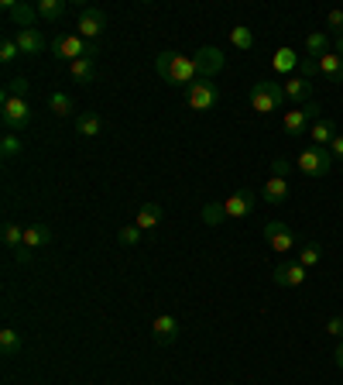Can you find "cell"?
I'll return each instance as SVG.
<instances>
[{
  "label": "cell",
  "mask_w": 343,
  "mask_h": 385,
  "mask_svg": "<svg viewBox=\"0 0 343 385\" xmlns=\"http://www.w3.org/2000/svg\"><path fill=\"white\" fill-rule=\"evenodd\" d=\"M52 56L58 58V62H76V58H96V41H86V38H79L76 31L73 35H58L56 41H52V48H48Z\"/></svg>",
  "instance_id": "1"
},
{
  "label": "cell",
  "mask_w": 343,
  "mask_h": 385,
  "mask_svg": "<svg viewBox=\"0 0 343 385\" xmlns=\"http://www.w3.org/2000/svg\"><path fill=\"white\" fill-rule=\"evenodd\" d=\"M295 169H299L302 175H309V179H323V175H329V169H333V155H329V148L309 145L305 152H299Z\"/></svg>",
  "instance_id": "2"
},
{
  "label": "cell",
  "mask_w": 343,
  "mask_h": 385,
  "mask_svg": "<svg viewBox=\"0 0 343 385\" xmlns=\"http://www.w3.org/2000/svg\"><path fill=\"white\" fill-rule=\"evenodd\" d=\"M320 120V103H302V107H292V111H285V117H282V128H285V135L292 138H302L309 135V128Z\"/></svg>",
  "instance_id": "3"
},
{
  "label": "cell",
  "mask_w": 343,
  "mask_h": 385,
  "mask_svg": "<svg viewBox=\"0 0 343 385\" xmlns=\"http://www.w3.org/2000/svg\"><path fill=\"white\" fill-rule=\"evenodd\" d=\"M0 120H4V128L7 131H24L28 124H31V107H28V100H18V96H4L0 93Z\"/></svg>",
  "instance_id": "4"
},
{
  "label": "cell",
  "mask_w": 343,
  "mask_h": 385,
  "mask_svg": "<svg viewBox=\"0 0 343 385\" xmlns=\"http://www.w3.org/2000/svg\"><path fill=\"white\" fill-rule=\"evenodd\" d=\"M199 79V69H196V58L192 56H172V66H169V73H165V83L169 86H186L189 90L192 83Z\"/></svg>",
  "instance_id": "5"
},
{
  "label": "cell",
  "mask_w": 343,
  "mask_h": 385,
  "mask_svg": "<svg viewBox=\"0 0 343 385\" xmlns=\"http://www.w3.org/2000/svg\"><path fill=\"white\" fill-rule=\"evenodd\" d=\"M220 100V90L213 86V79H196L189 90H186V103L192 111H213Z\"/></svg>",
  "instance_id": "6"
},
{
  "label": "cell",
  "mask_w": 343,
  "mask_h": 385,
  "mask_svg": "<svg viewBox=\"0 0 343 385\" xmlns=\"http://www.w3.org/2000/svg\"><path fill=\"white\" fill-rule=\"evenodd\" d=\"M103 31H107V14H103L100 7H86V11L76 18V35L79 38L96 41Z\"/></svg>",
  "instance_id": "7"
},
{
  "label": "cell",
  "mask_w": 343,
  "mask_h": 385,
  "mask_svg": "<svg viewBox=\"0 0 343 385\" xmlns=\"http://www.w3.org/2000/svg\"><path fill=\"white\" fill-rule=\"evenodd\" d=\"M258 192L254 190H241V192H230L227 200H223V210H227V220H244V217H250L254 213V207H258Z\"/></svg>",
  "instance_id": "8"
},
{
  "label": "cell",
  "mask_w": 343,
  "mask_h": 385,
  "mask_svg": "<svg viewBox=\"0 0 343 385\" xmlns=\"http://www.w3.org/2000/svg\"><path fill=\"white\" fill-rule=\"evenodd\" d=\"M265 241L271 251H278V255H285V251L295 248V231L282 224V220H268L265 224Z\"/></svg>",
  "instance_id": "9"
},
{
  "label": "cell",
  "mask_w": 343,
  "mask_h": 385,
  "mask_svg": "<svg viewBox=\"0 0 343 385\" xmlns=\"http://www.w3.org/2000/svg\"><path fill=\"white\" fill-rule=\"evenodd\" d=\"M4 11H7V18H11V24L18 28V31H24V28H38V7H31V4H24V0H4Z\"/></svg>",
  "instance_id": "10"
},
{
  "label": "cell",
  "mask_w": 343,
  "mask_h": 385,
  "mask_svg": "<svg viewBox=\"0 0 343 385\" xmlns=\"http://www.w3.org/2000/svg\"><path fill=\"white\" fill-rule=\"evenodd\" d=\"M271 279H275V286H282V289H299V286H305L309 269H302L299 262H282V265H275Z\"/></svg>",
  "instance_id": "11"
},
{
  "label": "cell",
  "mask_w": 343,
  "mask_h": 385,
  "mask_svg": "<svg viewBox=\"0 0 343 385\" xmlns=\"http://www.w3.org/2000/svg\"><path fill=\"white\" fill-rule=\"evenodd\" d=\"M192 58H196L199 79H213L216 73H220V69H223V62H227V58H223V52H220L216 45H203V48H199V52H196Z\"/></svg>",
  "instance_id": "12"
},
{
  "label": "cell",
  "mask_w": 343,
  "mask_h": 385,
  "mask_svg": "<svg viewBox=\"0 0 343 385\" xmlns=\"http://www.w3.org/2000/svg\"><path fill=\"white\" fill-rule=\"evenodd\" d=\"M14 41H18L21 56H41L45 48H52V45L45 41V35H41V28H24V31L14 35Z\"/></svg>",
  "instance_id": "13"
},
{
  "label": "cell",
  "mask_w": 343,
  "mask_h": 385,
  "mask_svg": "<svg viewBox=\"0 0 343 385\" xmlns=\"http://www.w3.org/2000/svg\"><path fill=\"white\" fill-rule=\"evenodd\" d=\"M250 111H258V114L278 111V100H275V93H271V83H268V79H261V83L250 86Z\"/></svg>",
  "instance_id": "14"
},
{
  "label": "cell",
  "mask_w": 343,
  "mask_h": 385,
  "mask_svg": "<svg viewBox=\"0 0 343 385\" xmlns=\"http://www.w3.org/2000/svg\"><path fill=\"white\" fill-rule=\"evenodd\" d=\"M288 192H292L288 179H282V175H268L258 196H261L265 203H271V207H278V203H285V200H288Z\"/></svg>",
  "instance_id": "15"
},
{
  "label": "cell",
  "mask_w": 343,
  "mask_h": 385,
  "mask_svg": "<svg viewBox=\"0 0 343 385\" xmlns=\"http://www.w3.org/2000/svg\"><path fill=\"white\" fill-rule=\"evenodd\" d=\"M285 96L295 103V107H302V103H309L312 100V79H305V76H288L285 83Z\"/></svg>",
  "instance_id": "16"
},
{
  "label": "cell",
  "mask_w": 343,
  "mask_h": 385,
  "mask_svg": "<svg viewBox=\"0 0 343 385\" xmlns=\"http://www.w3.org/2000/svg\"><path fill=\"white\" fill-rule=\"evenodd\" d=\"M152 334H154L158 344H172V341L179 337V320H175L172 313H158L154 324H152Z\"/></svg>",
  "instance_id": "17"
},
{
  "label": "cell",
  "mask_w": 343,
  "mask_h": 385,
  "mask_svg": "<svg viewBox=\"0 0 343 385\" xmlns=\"http://www.w3.org/2000/svg\"><path fill=\"white\" fill-rule=\"evenodd\" d=\"M337 135H340V131H337V124H333V120H326V117H320V120L309 128V141H312L316 148H329V141H333Z\"/></svg>",
  "instance_id": "18"
},
{
  "label": "cell",
  "mask_w": 343,
  "mask_h": 385,
  "mask_svg": "<svg viewBox=\"0 0 343 385\" xmlns=\"http://www.w3.org/2000/svg\"><path fill=\"white\" fill-rule=\"evenodd\" d=\"M76 131L83 138H100L103 135V117L93 111H83V114H76Z\"/></svg>",
  "instance_id": "19"
},
{
  "label": "cell",
  "mask_w": 343,
  "mask_h": 385,
  "mask_svg": "<svg viewBox=\"0 0 343 385\" xmlns=\"http://www.w3.org/2000/svg\"><path fill=\"white\" fill-rule=\"evenodd\" d=\"M162 217H165V210H162L158 203H144V207L137 210V217H134V224H137L141 231H154V227L162 224Z\"/></svg>",
  "instance_id": "20"
},
{
  "label": "cell",
  "mask_w": 343,
  "mask_h": 385,
  "mask_svg": "<svg viewBox=\"0 0 343 385\" xmlns=\"http://www.w3.org/2000/svg\"><path fill=\"white\" fill-rule=\"evenodd\" d=\"M299 62L302 58L295 56L292 48H278L275 58H271V66H275V73H285V76H295V69H299Z\"/></svg>",
  "instance_id": "21"
},
{
  "label": "cell",
  "mask_w": 343,
  "mask_h": 385,
  "mask_svg": "<svg viewBox=\"0 0 343 385\" xmlns=\"http://www.w3.org/2000/svg\"><path fill=\"white\" fill-rule=\"evenodd\" d=\"M35 7H38V18L48 21V24H56L58 18H65V11H69L65 0H38Z\"/></svg>",
  "instance_id": "22"
},
{
  "label": "cell",
  "mask_w": 343,
  "mask_h": 385,
  "mask_svg": "<svg viewBox=\"0 0 343 385\" xmlns=\"http://www.w3.org/2000/svg\"><path fill=\"white\" fill-rule=\"evenodd\" d=\"M48 241H52V231H48L45 224H28V227H24V248H31V251L45 248Z\"/></svg>",
  "instance_id": "23"
},
{
  "label": "cell",
  "mask_w": 343,
  "mask_h": 385,
  "mask_svg": "<svg viewBox=\"0 0 343 385\" xmlns=\"http://www.w3.org/2000/svg\"><path fill=\"white\" fill-rule=\"evenodd\" d=\"M326 52H329V35H326V31H309V35H305V56L323 58Z\"/></svg>",
  "instance_id": "24"
},
{
  "label": "cell",
  "mask_w": 343,
  "mask_h": 385,
  "mask_svg": "<svg viewBox=\"0 0 343 385\" xmlns=\"http://www.w3.org/2000/svg\"><path fill=\"white\" fill-rule=\"evenodd\" d=\"M295 262H299L302 269H312V265L323 262V248H320L316 241H305L302 248H295Z\"/></svg>",
  "instance_id": "25"
},
{
  "label": "cell",
  "mask_w": 343,
  "mask_h": 385,
  "mask_svg": "<svg viewBox=\"0 0 343 385\" xmlns=\"http://www.w3.org/2000/svg\"><path fill=\"white\" fill-rule=\"evenodd\" d=\"M69 73H73V79H76V83H83V86H86V83H93L96 79V58H76V62H73V66H69Z\"/></svg>",
  "instance_id": "26"
},
{
  "label": "cell",
  "mask_w": 343,
  "mask_h": 385,
  "mask_svg": "<svg viewBox=\"0 0 343 385\" xmlns=\"http://www.w3.org/2000/svg\"><path fill=\"white\" fill-rule=\"evenodd\" d=\"M320 73H323L326 79H333V83H343V58L337 56V52H326V56L320 58Z\"/></svg>",
  "instance_id": "27"
},
{
  "label": "cell",
  "mask_w": 343,
  "mask_h": 385,
  "mask_svg": "<svg viewBox=\"0 0 343 385\" xmlns=\"http://www.w3.org/2000/svg\"><path fill=\"white\" fill-rule=\"evenodd\" d=\"M0 351H4V358H14L21 351V330H14V327L0 330Z\"/></svg>",
  "instance_id": "28"
},
{
  "label": "cell",
  "mask_w": 343,
  "mask_h": 385,
  "mask_svg": "<svg viewBox=\"0 0 343 385\" xmlns=\"http://www.w3.org/2000/svg\"><path fill=\"white\" fill-rule=\"evenodd\" d=\"M48 111H52L56 117H69L73 111H76V103H73V96H69V93H62V90H58V93L48 96Z\"/></svg>",
  "instance_id": "29"
},
{
  "label": "cell",
  "mask_w": 343,
  "mask_h": 385,
  "mask_svg": "<svg viewBox=\"0 0 343 385\" xmlns=\"http://www.w3.org/2000/svg\"><path fill=\"white\" fill-rule=\"evenodd\" d=\"M24 152V145H21V135L18 131H7V135L0 138V155L11 162V158H18V155Z\"/></svg>",
  "instance_id": "30"
},
{
  "label": "cell",
  "mask_w": 343,
  "mask_h": 385,
  "mask_svg": "<svg viewBox=\"0 0 343 385\" xmlns=\"http://www.w3.org/2000/svg\"><path fill=\"white\" fill-rule=\"evenodd\" d=\"M230 45H233V48H241V52L254 48V31H250V28H244V24L230 28Z\"/></svg>",
  "instance_id": "31"
},
{
  "label": "cell",
  "mask_w": 343,
  "mask_h": 385,
  "mask_svg": "<svg viewBox=\"0 0 343 385\" xmlns=\"http://www.w3.org/2000/svg\"><path fill=\"white\" fill-rule=\"evenodd\" d=\"M141 237H144V231H141L137 224H127V227H120V231H117L120 248H137V245H141Z\"/></svg>",
  "instance_id": "32"
},
{
  "label": "cell",
  "mask_w": 343,
  "mask_h": 385,
  "mask_svg": "<svg viewBox=\"0 0 343 385\" xmlns=\"http://www.w3.org/2000/svg\"><path fill=\"white\" fill-rule=\"evenodd\" d=\"M223 220H227L223 203H206V207H203V224H206V227H220Z\"/></svg>",
  "instance_id": "33"
},
{
  "label": "cell",
  "mask_w": 343,
  "mask_h": 385,
  "mask_svg": "<svg viewBox=\"0 0 343 385\" xmlns=\"http://www.w3.org/2000/svg\"><path fill=\"white\" fill-rule=\"evenodd\" d=\"M4 245H7V248H24V227H18V224H11V220H7V224H4Z\"/></svg>",
  "instance_id": "34"
},
{
  "label": "cell",
  "mask_w": 343,
  "mask_h": 385,
  "mask_svg": "<svg viewBox=\"0 0 343 385\" xmlns=\"http://www.w3.org/2000/svg\"><path fill=\"white\" fill-rule=\"evenodd\" d=\"M28 90H31V83H28L24 76H14L11 83H7V86H4V96H18V100H24V96H28Z\"/></svg>",
  "instance_id": "35"
},
{
  "label": "cell",
  "mask_w": 343,
  "mask_h": 385,
  "mask_svg": "<svg viewBox=\"0 0 343 385\" xmlns=\"http://www.w3.org/2000/svg\"><path fill=\"white\" fill-rule=\"evenodd\" d=\"M18 56H21L18 41H14V38H4V41H0V62H14Z\"/></svg>",
  "instance_id": "36"
},
{
  "label": "cell",
  "mask_w": 343,
  "mask_h": 385,
  "mask_svg": "<svg viewBox=\"0 0 343 385\" xmlns=\"http://www.w3.org/2000/svg\"><path fill=\"white\" fill-rule=\"evenodd\" d=\"M326 28L329 31H337V38L343 35V7H333L329 14H326Z\"/></svg>",
  "instance_id": "37"
},
{
  "label": "cell",
  "mask_w": 343,
  "mask_h": 385,
  "mask_svg": "<svg viewBox=\"0 0 343 385\" xmlns=\"http://www.w3.org/2000/svg\"><path fill=\"white\" fill-rule=\"evenodd\" d=\"M292 169H295V165H292L288 158H275V162H271V175H282V179H288Z\"/></svg>",
  "instance_id": "38"
},
{
  "label": "cell",
  "mask_w": 343,
  "mask_h": 385,
  "mask_svg": "<svg viewBox=\"0 0 343 385\" xmlns=\"http://www.w3.org/2000/svg\"><path fill=\"white\" fill-rule=\"evenodd\" d=\"M299 73H302L305 79H312L316 73H320V58H309V56H305L302 62H299Z\"/></svg>",
  "instance_id": "39"
},
{
  "label": "cell",
  "mask_w": 343,
  "mask_h": 385,
  "mask_svg": "<svg viewBox=\"0 0 343 385\" xmlns=\"http://www.w3.org/2000/svg\"><path fill=\"white\" fill-rule=\"evenodd\" d=\"M172 56H175V52H158V58H154V69H158V76L162 79H165V73H169Z\"/></svg>",
  "instance_id": "40"
},
{
  "label": "cell",
  "mask_w": 343,
  "mask_h": 385,
  "mask_svg": "<svg viewBox=\"0 0 343 385\" xmlns=\"http://www.w3.org/2000/svg\"><path fill=\"white\" fill-rule=\"evenodd\" d=\"M323 330L329 334V337H343V317H329Z\"/></svg>",
  "instance_id": "41"
},
{
  "label": "cell",
  "mask_w": 343,
  "mask_h": 385,
  "mask_svg": "<svg viewBox=\"0 0 343 385\" xmlns=\"http://www.w3.org/2000/svg\"><path fill=\"white\" fill-rule=\"evenodd\" d=\"M329 155H333V162H343V135H337L329 141Z\"/></svg>",
  "instance_id": "42"
},
{
  "label": "cell",
  "mask_w": 343,
  "mask_h": 385,
  "mask_svg": "<svg viewBox=\"0 0 343 385\" xmlns=\"http://www.w3.org/2000/svg\"><path fill=\"white\" fill-rule=\"evenodd\" d=\"M14 262L28 265V262H31V248H18V251H14Z\"/></svg>",
  "instance_id": "43"
},
{
  "label": "cell",
  "mask_w": 343,
  "mask_h": 385,
  "mask_svg": "<svg viewBox=\"0 0 343 385\" xmlns=\"http://www.w3.org/2000/svg\"><path fill=\"white\" fill-rule=\"evenodd\" d=\"M333 361H337V368H343V341L337 344V351H333Z\"/></svg>",
  "instance_id": "44"
},
{
  "label": "cell",
  "mask_w": 343,
  "mask_h": 385,
  "mask_svg": "<svg viewBox=\"0 0 343 385\" xmlns=\"http://www.w3.org/2000/svg\"><path fill=\"white\" fill-rule=\"evenodd\" d=\"M337 56L343 58V35H340V38H337Z\"/></svg>",
  "instance_id": "45"
},
{
  "label": "cell",
  "mask_w": 343,
  "mask_h": 385,
  "mask_svg": "<svg viewBox=\"0 0 343 385\" xmlns=\"http://www.w3.org/2000/svg\"><path fill=\"white\" fill-rule=\"evenodd\" d=\"M227 385H230V382H227Z\"/></svg>",
  "instance_id": "46"
}]
</instances>
